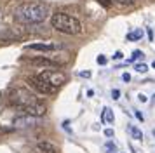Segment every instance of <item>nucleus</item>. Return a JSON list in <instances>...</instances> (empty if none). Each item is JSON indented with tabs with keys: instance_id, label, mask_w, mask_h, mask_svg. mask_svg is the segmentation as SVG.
Wrapping results in <instances>:
<instances>
[{
	"instance_id": "9d476101",
	"label": "nucleus",
	"mask_w": 155,
	"mask_h": 153,
	"mask_svg": "<svg viewBox=\"0 0 155 153\" xmlns=\"http://www.w3.org/2000/svg\"><path fill=\"white\" fill-rule=\"evenodd\" d=\"M103 122H106V124H113V113L110 108H105L103 110Z\"/></svg>"
},
{
	"instance_id": "1a4fd4ad",
	"label": "nucleus",
	"mask_w": 155,
	"mask_h": 153,
	"mask_svg": "<svg viewBox=\"0 0 155 153\" xmlns=\"http://www.w3.org/2000/svg\"><path fill=\"white\" fill-rule=\"evenodd\" d=\"M28 49H31V50H44V52H49V50H54L56 45H54V44H31V45H28Z\"/></svg>"
},
{
	"instance_id": "a211bd4d",
	"label": "nucleus",
	"mask_w": 155,
	"mask_h": 153,
	"mask_svg": "<svg viewBox=\"0 0 155 153\" xmlns=\"http://www.w3.org/2000/svg\"><path fill=\"white\" fill-rule=\"evenodd\" d=\"M105 136H106V138H112V136H113V131H112V129H106V131H105Z\"/></svg>"
},
{
	"instance_id": "39448f33",
	"label": "nucleus",
	"mask_w": 155,
	"mask_h": 153,
	"mask_svg": "<svg viewBox=\"0 0 155 153\" xmlns=\"http://www.w3.org/2000/svg\"><path fill=\"white\" fill-rule=\"evenodd\" d=\"M38 75L42 76L45 82H49L51 85H54V87H59V85H63L66 82V75L61 73V71H58V70H45L42 73H38Z\"/></svg>"
},
{
	"instance_id": "9b49d317",
	"label": "nucleus",
	"mask_w": 155,
	"mask_h": 153,
	"mask_svg": "<svg viewBox=\"0 0 155 153\" xmlns=\"http://www.w3.org/2000/svg\"><path fill=\"white\" fill-rule=\"evenodd\" d=\"M131 134H133V138L134 139H143V134H141V131L140 129H136V127H134V125H131Z\"/></svg>"
},
{
	"instance_id": "6ab92c4d",
	"label": "nucleus",
	"mask_w": 155,
	"mask_h": 153,
	"mask_svg": "<svg viewBox=\"0 0 155 153\" xmlns=\"http://www.w3.org/2000/svg\"><path fill=\"white\" fill-rule=\"evenodd\" d=\"M138 99H140L141 103H147V96H145V94H140V96H138Z\"/></svg>"
},
{
	"instance_id": "b1692460",
	"label": "nucleus",
	"mask_w": 155,
	"mask_h": 153,
	"mask_svg": "<svg viewBox=\"0 0 155 153\" xmlns=\"http://www.w3.org/2000/svg\"><path fill=\"white\" fill-rule=\"evenodd\" d=\"M152 66H153V68H155V61H153V64H152Z\"/></svg>"
},
{
	"instance_id": "6e6552de",
	"label": "nucleus",
	"mask_w": 155,
	"mask_h": 153,
	"mask_svg": "<svg viewBox=\"0 0 155 153\" xmlns=\"http://www.w3.org/2000/svg\"><path fill=\"white\" fill-rule=\"evenodd\" d=\"M37 148H38L42 153H58V148H56V146L51 145V143H47V141H40V143L37 145Z\"/></svg>"
},
{
	"instance_id": "aec40b11",
	"label": "nucleus",
	"mask_w": 155,
	"mask_h": 153,
	"mask_svg": "<svg viewBox=\"0 0 155 153\" xmlns=\"http://www.w3.org/2000/svg\"><path fill=\"white\" fill-rule=\"evenodd\" d=\"M134 115H136V118H138V120H141V122H143V115H141L140 111H136V113H134Z\"/></svg>"
},
{
	"instance_id": "4be33fe9",
	"label": "nucleus",
	"mask_w": 155,
	"mask_h": 153,
	"mask_svg": "<svg viewBox=\"0 0 155 153\" xmlns=\"http://www.w3.org/2000/svg\"><path fill=\"white\" fill-rule=\"evenodd\" d=\"M122 57V52H115V56H113V59H120Z\"/></svg>"
},
{
	"instance_id": "412c9836",
	"label": "nucleus",
	"mask_w": 155,
	"mask_h": 153,
	"mask_svg": "<svg viewBox=\"0 0 155 153\" xmlns=\"http://www.w3.org/2000/svg\"><path fill=\"white\" fill-rule=\"evenodd\" d=\"M122 78H124L126 82H129V80H131V76H129V73H124V75H122Z\"/></svg>"
},
{
	"instance_id": "f03ea898",
	"label": "nucleus",
	"mask_w": 155,
	"mask_h": 153,
	"mask_svg": "<svg viewBox=\"0 0 155 153\" xmlns=\"http://www.w3.org/2000/svg\"><path fill=\"white\" fill-rule=\"evenodd\" d=\"M51 24L54 30L64 35H78L82 31V24L77 18H73L66 12H56L51 16Z\"/></svg>"
},
{
	"instance_id": "7ed1b4c3",
	"label": "nucleus",
	"mask_w": 155,
	"mask_h": 153,
	"mask_svg": "<svg viewBox=\"0 0 155 153\" xmlns=\"http://www.w3.org/2000/svg\"><path fill=\"white\" fill-rule=\"evenodd\" d=\"M37 97L26 89H12L9 92V103L12 104V106H18V108H25V106H28V104L35 103Z\"/></svg>"
},
{
	"instance_id": "f3484780",
	"label": "nucleus",
	"mask_w": 155,
	"mask_h": 153,
	"mask_svg": "<svg viewBox=\"0 0 155 153\" xmlns=\"http://www.w3.org/2000/svg\"><path fill=\"white\" fill-rule=\"evenodd\" d=\"M96 61H98V64H105L106 57H105V56H98V59H96Z\"/></svg>"
},
{
	"instance_id": "ddd939ff",
	"label": "nucleus",
	"mask_w": 155,
	"mask_h": 153,
	"mask_svg": "<svg viewBox=\"0 0 155 153\" xmlns=\"http://www.w3.org/2000/svg\"><path fill=\"white\" fill-rule=\"evenodd\" d=\"M141 35L143 33H140V31H138V33H129L127 35V38H129V40H136V38H140Z\"/></svg>"
},
{
	"instance_id": "20e7f679",
	"label": "nucleus",
	"mask_w": 155,
	"mask_h": 153,
	"mask_svg": "<svg viewBox=\"0 0 155 153\" xmlns=\"http://www.w3.org/2000/svg\"><path fill=\"white\" fill-rule=\"evenodd\" d=\"M26 83H28L33 90H37L38 94H54V92H56V87L51 85L49 82H45L40 75L28 76V78H26Z\"/></svg>"
},
{
	"instance_id": "0eeeda50",
	"label": "nucleus",
	"mask_w": 155,
	"mask_h": 153,
	"mask_svg": "<svg viewBox=\"0 0 155 153\" xmlns=\"http://www.w3.org/2000/svg\"><path fill=\"white\" fill-rule=\"evenodd\" d=\"M31 64H37V66H49V68H58L59 64L56 61H52V59H47V57H35V59H31Z\"/></svg>"
},
{
	"instance_id": "5701e85b",
	"label": "nucleus",
	"mask_w": 155,
	"mask_h": 153,
	"mask_svg": "<svg viewBox=\"0 0 155 153\" xmlns=\"http://www.w3.org/2000/svg\"><path fill=\"white\" fill-rule=\"evenodd\" d=\"M80 76H85V78H87V76H91V73H89V71H82V73H80Z\"/></svg>"
},
{
	"instance_id": "f8f14e48",
	"label": "nucleus",
	"mask_w": 155,
	"mask_h": 153,
	"mask_svg": "<svg viewBox=\"0 0 155 153\" xmlns=\"http://www.w3.org/2000/svg\"><path fill=\"white\" fill-rule=\"evenodd\" d=\"M115 4H119V5H133L134 0H115Z\"/></svg>"
},
{
	"instance_id": "423d86ee",
	"label": "nucleus",
	"mask_w": 155,
	"mask_h": 153,
	"mask_svg": "<svg viewBox=\"0 0 155 153\" xmlns=\"http://www.w3.org/2000/svg\"><path fill=\"white\" fill-rule=\"evenodd\" d=\"M23 111H25L28 117H44V115L47 113V108H45V104H44L42 101H38V99H37L35 103L25 106Z\"/></svg>"
},
{
	"instance_id": "2eb2a0df",
	"label": "nucleus",
	"mask_w": 155,
	"mask_h": 153,
	"mask_svg": "<svg viewBox=\"0 0 155 153\" xmlns=\"http://www.w3.org/2000/svg\"><path fill=\"white\" fill-rule=\"evenodd\" d=\"M96 2H98V4H101L103 7H108L110 4H112V0H96Z\"/></svg>"
},
{
	"instance_id": "dca6fc26",
	"label": "nucleus",
	"mask_w": 155,
	"mask_h": 153,
	"mask_svg": "<svg viewBox=\"0 0 155 153\" xmlns=\"http://www.w3.org/2000/svg\"><path fill=\"white\" fill-rule=\"evenodd\" d=\"M119 96H120V90L119 89H113L112 90V97H113V99H119Z\"/></svg>"
},
{
	"instance_id": "4468645a",
	"label": "nucleus",
	"mask_w": 155,
	"mask_h": 153,
	"mask_svg": "<svg viewBox=\"0 0 155 153\" xmlns=\"http://www.w3.org/2000/svg\"><path fill=\"white\" fill-rule=\"evenodd\" d=\"M147 70H148L147 64H138V66H136V71H140V73H145Z\"/></svg>"
},
{
	"instance_id": "f257e3e1",
	"label": "nucleus",
	"mask_w": 155,
	"mask_h": 153,
	"mask_svg": "<svg viewBox=\"0 0 155 153\" xmlns=\"http://www.w3.org/2000/svg\"><path fill=\"white\" fill-rule=\"evenodd\" d=\"M49 16V5L44 2H25L16 7L14 18L18 23L23 24H37L47 19Z\"/></svg>"
},
{
	"instance_id": "393cba45",
	"label": "nucleus",
	"mask_w": 155,
	"mask_h": 153,
	"mask_svg": "<svg viewBox=\"0 0 155 153\" xmlns=\"http://www.w3.org/2000/svg\"><path fill=\"white\" fill-rule=\"evenodd\" d=\"M153 103H155V96H153Z\"/></svg>"
}]
</instances>
